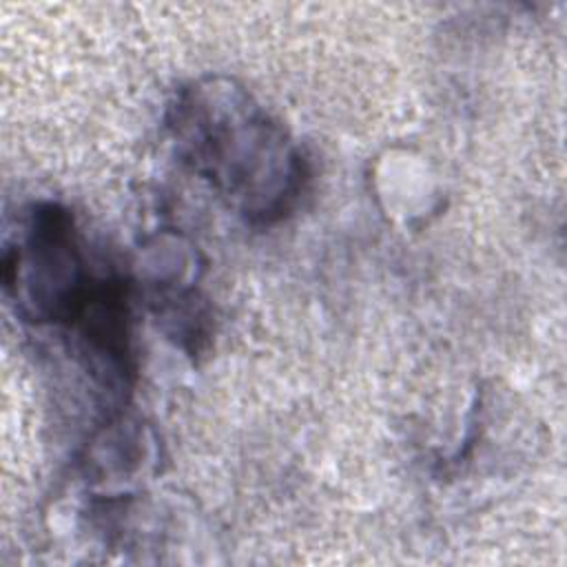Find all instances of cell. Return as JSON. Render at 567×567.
Masks as SVG:
<instances>
[{
	"instance_id": "1",
	"label": "cell",
	"mask_w": 567,
	"mask_h": 567,
	"mask_svg": "<svg viewBox=\"0 0 567 567\" xmlns=\"http://www.w3.org/2000/svg\"><path fill=\"white\" fill-rule=\"evenodd\" d=\"M164 120L177 157L248 224L272 226L297 208L308 159L246 86L224 75L193 80Z\"/></svg>"
},
{
	"instance_id": "2",
	"label": "cell",
	"mask_w": 567,
	"mask_h": 567,
	"mask_svg": "<svg viewBox=\"0 0 567 567\" xmlns=\"http://www.w3.org/2000/svg\"><path fill=\"white\" fill-rule=\"evenodd\" d=\"M2 281L27 321L69 330L100 275L89 268L73 215L44 202L31 206L18 244L4 250Z\"/></svg>"
}]
</instances>
